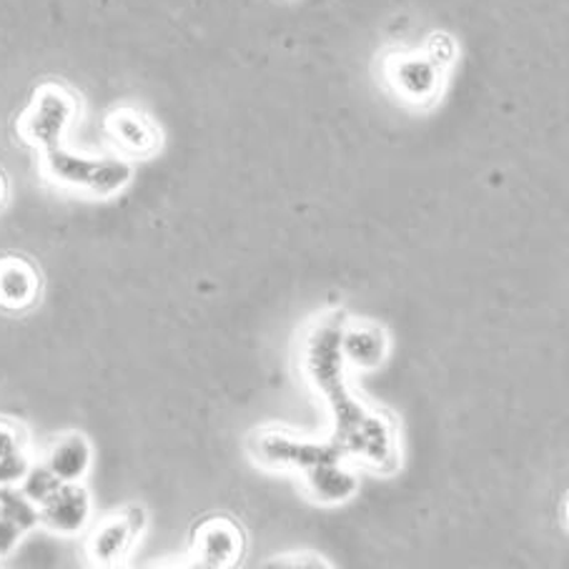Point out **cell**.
I'll list each match as a JSON object with an SVG mask.
<instances>
[{"mask_svg": "<svg viewBox=\"0 0 569 569\" xmlns=\"http://www.w3.org/2000/svg\"><path fill=\"white\" fill-rule=\"evenodd\" d=\"M425 56L431 58V61H435L439 68H449L457 58V43L445 33H435L429 38V43L425 48Z\"/></svg>", "mask_w": 569, "mask_h": 569, "instance_id": "16", "label": "cell"}, {"mask_svg": "<svg viewBox=\"0 0 569 569\" xmlns=\"http://www.w3.org/2000/svg\"><path fill=\"white\" fill-rule=\"evenodd\" d=\"M33 465L21 427L0 419V485H18Z\"/></svg>", "mask_w": 569, "mask_h": 569, "instance_id": "14", "label": "cell"}, {"mask_svg": "<svg viewBox=\"0 0 569 569\" xmlns=\"http://www.w3.org/2000/svg\"><path fill=\"white\" fill-rule=\"evenodd\" d=\"M41 293V277L28 259H0V309L26 311L31 309Z\"/></svg>", "mask_w": 569, "mask_h": 569, "instance_id": "11", "label": "cell"}, {"mask_svg": "<svg viewBox=\"0 0 569 569\" xmlns=\"http://www.w3.org/2000/svg\"><path fill=\"white\" fill-rule=\"evenodd\" d=\"M341 329L345 321L337 317L313 323L301 345V369L311 387L327 399L333 417L331 441L345 459H357L375 472H391L399 465L397 429L391 419L361 405L347 387Z\"/></svg>", "mask_w": 569, "mask_h": 569, "instance_id": "1", "label": "cell"}, {"mask_svg": "<svg viewBox=\"0 0 569 569\" xmlns=\"http://www.w3.org/2000/svg\"><path fill=\"white\" fill-rule=\"evenodd\" d=\"M41 173L61 189L111 199L131 183L133 166L126 156H88L56 146L41 153Z\"/></svg>", "mask_w": 569, "mask_h": 569, "instance_id": "2", "label": "cell"}, {"mask_svg": "<svg viewBox=\"0 0 569 569\" xmlns=\"http://www.w3.org/2000/svg\"><path fill=\"white\" fill-rule=\"evenodd\" d=\"M41 525L63 537L81 535L93 517V502L83 482H63L38 507Z\"/></svg>", "mask_w": 569, "mask_h": 569, "instance_id": "8", "label": "cell"}, {"mask_svg": "<svg viewBox=\"0 0 569 569\" xmlns=\"http://www.w3.org/2000/svg\"><path fill=\"white\" fill-rule=\"evenodd\" d=\"M61 485H63L61 479H58L46 465H31V467H28V472L23 475L21 482H18L21 492L28 499H31L36 507H41L46 499L51 497Z\"/></svg>", "mask_w": 569, "mask_h": 569, "instance_id": "15", "label": "cell"}, {"mask_svg": "<svg viewBox=\"0 0 569 569\" xmlns=\"http://www.w3.org/2000/svg\"><path fill=\"white\" fill-rule=\"evenodd\" d=\"M303 487L313 502L341 505L359 492V477L355 469L345 465V459H333V462H321L307 469Z\"/></svg>", "mask_w": 569, "mask_h": 569, "instance_id": "10", "label": "cell"}, {"mask_svg": "<svg viewBox=\"0 0 569 569\" xmlns=\"http://www.w3.org/2000/svg\"><path fill=\"white\" fill-rule=\"evenodd\" d=\"M6 193H8V183H6V176L0 173V203L6 201Z\"/></svg>", "mask_w": 569, "mask_h": 569, "instance_id": "17", "label": "cell"}, {"mask_svg": "<svg viewBox=\"0 0 569 569\" xmlns=\"http://www.w3.org/2000/svg\"><path fill=\"white\" fill-rule=\"evenodd\" d=\"M341 355L357 369H377L387 357V333L369 321L347 323L341 329Z\"/></svg>", "mask_w": 569, "mask_h": 569, "instance_id": "13", "label": "cell"}, {"mask_svg": "<svg viewBox=\"0 0 569 569\" xmlns=\"http://www.w3.org/2000/svg\"><path fill=\"white\" fill-rule=\"evenodd\" d=\"M108 139L116 143L126 159H149L161 149V131L139 108L123 106L108 113Z\"/></svg>", "mask_w": 569, "mask_h": 569, "instance_id": "7", "label": "cell"}, {"mask_svg": "<svg viewBox=\"0 0 569 569\" xmlns=\"http://www.w3.org/2000/svg\"><path fill=\"white\" fill-rule=\"evenodd\" d=\"M387 83L399 101L409 106H431L441 93L445 68L425 53H397L387 61Z\"/></svg>", "mask_w": 569, "mask_h": 569, "instance_id": "5", "label": "cell"}, {"mask_svg": "<svg viewBox=\"0 0 569 569\" xmlns=\"http://www.w3.org/2000/svg\"><path fill=\"white\" fill-rule=\"evenodd\" d=\"M251 455L261 467L283 469V472H307L321 462L345 459L333 441H311L287 435L279 429H263L251 437Z\"/></svg>", "mask_w": 569, "mask_h": 569, "instance_id": "4", "label": "cell"}, {"mask_svg": "<svg viewBox=\"0 0 569 569\" xmlns=\"http://www.w3.org/2000/svg\"><path fill=\"white\" fill-rule=\"evenodd\" d=\"M146 527V512L141 507H129L98 525L86 542V557L98 567L123 562Z\"/></svg>", "mask_w": 569, "mask_h": 569, "instance_id": "6", "label": "cell"}, {"mask_svg": "<svg viewBox=\"0 0 569 569\" xmlns=\"http://www.w3.org/2000/svg\"><path fill=\"white\" fill-rule=\"evenodd\" d=\"M241 529L223 517H211L196 527L193 557L203 567H231L241 557Z\"/></svg>", "mask_w": 569, "mask_h": 569, "instance_id": "9", "label": "cell"}, {"mask_svg": "<svg viewBox=\"0 0 569 569\" xmlns=\"http://www.w3.org/2000/svg\"><path fill=\"white\" fill-rule=\"evenodd\" d=\"M78 98L61 83H43L28 101L26 111L18 119L21 141L38 151H51L63 146L66 133L78 119Z\"/></svg>", "mask_w": 569, "mask_h": 569, "instance_id": "3", "label": "cell"}, {"mask_svg": "<svg viewBox=\"0 0 569 569\" xmlns=\"http://www.w3.org/2000/svg\"><path fill=\"white\" fill-rule=\"evenodd\" d=\"M43 465L61 479V482H83L91 472L93 449L83 435L58 437L46 451Z\"/></svg>", "mask_w": 569, "mask_h": 569, "instance_id": "12", "label": "cell"}]
</instances>
